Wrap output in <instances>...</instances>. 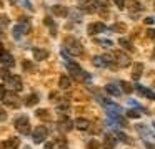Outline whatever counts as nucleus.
Returning <instances> with one entry per match:
<instances>
[{"instance_id":"4d7b16f0","label":"nucleus","mask_w":155,"mask_h":149,"mask_svg":"<svg viewBox=\"0 0 155 149\" xmlns=\"http://www.w3.org/2000/svg\"><path fill=\"white\" fill-rule=\"evenodd\" d=\"M153 86H155V81H153Z\"/></svg>"},{"instance_id":"c9c22d12","label":"nucleus","mask_w":155,"mask_h":149,"mask_svg":"<svg viewBox=\"0 0 155 149\" xmlns=\"http://www.w3.org/2000/svg\"><path fill=\"white\" fill-rule=\"evenodd\" d=\"M8 76H10V71H8L7 68H2V71H0V78L4 79V81H7Z\"/></svg>"},{"instance_id":"f8f14e48","label":"nucleus","mask_w":155,"mask_h":149,"mask_svg":"<svg viewBox=\"0 0 155 149\" xmlns=\"http://www.w3.org/2000/svg\"><path fill=\"white\" fill-rule=\"evenodd\" d=\"M18 144H20V139L18 138H8L0 142V149H17Z\"/></svg>"},{"instance_id":"09e8293b","label":"nucleus","mask_w":155,"mask_h":149,"mask_svg":"<svg viewBox=\"0 0 155 149\" xmlns=\"http://www.w3.org/2000/svg\"><path fill=\"white\" fill-rule=\"evenodd\" d=\"M0 35H4V32H2V26H0Z\"/></svg>"},{"instance_id":"0eeeda50","label":"nucleus","mask_w":155,"mask_h":149,"mask_svg":"<svg viewBox=\"0 0 155 149\" xmlns=\"http://www.w3.org/2000/svg\"><path fill=\"white\" fill-rule=\"evenodd\" d=\"M5 83H7V86H10L14 91H20V89L24 88L22 76H18V75H10V76H8V79H7Z\"/></svg>"},{"instance_id":"a19ab883","label":"nucleus","mask_w":155,"mask_h":149,"mask_svg":"<svg viewBox=\"0 0 155 149\" xmlns=\"http://www.w3.org/2000/svg\"><path fill=\"white\" fill-rule=\"evenodd\" d=\"M0 119H2V121H5V119H7V113H5V109L2 108V106H0Z\"/></svg>"},{"instance_id":"5701e85b","label":"nucleus","mask_w":155,"mask_h":149,"mask_svg":"<svg viewBox=\"0 0 155 149\" xmlns=\"http://www.w3.org/2000/svg\"><path fill=\"white\" fill-rule=\"evenodd\" d=\"M38 101H40V99H38V95H35V93H32V95H28L27 98H25V106H28V108H32V106H35Z\"/></svg>"},{"instance_id":"4c0bfd02","label":"nucleus","mask_w":155,"mask_h":149,"mask_svg":"<svg viewBox=\"0 0 155 149\" xmlns=\"http://www.w3.org/2000/svg\"><path fill=\"white\" fill-rule=\"evenodd\" d=\"M58 147H60V149H67V141H65L64 138L58 139Z\"/></svg>"},{"instance_id":"f257e3e1","label":"nucleus","mask_w":155,"mask_h":149,"mask_svg":"<svg viewBox=\"0 0 155 149\" xmlns=\"http://www.w3.org/2000/svg\"><path fill=\"white\" fill-rule=\"evenodd\" d=\"M64 46H65V50H67L70 55H74V56L84 55V46H82V43L78 42L75 36H67L65 42H64Z\"/></svg>"},{"instance_id":"603ef678","label":"nucleus","mask_w":155,"mask_h":149,"mask_svg":"<svg viewBox=\"0 0 155 149\" xmlns=\"http://www.w3.org/2000/svg\"><path fill=\"white\" fill-rule=\"evenodd\" d=\"M0 50H2V43H0Z\"/></svg>"},{"instance_id":"7c9ffc66","label":"nucleus","mask_w":155,"mask_h":149,"mask_svg":"<svg viewBox=\"0 0 155 149\" xmlns=\"http://www.w3.org/2000/svg\"><path fill=\"white\" fill-rule=\"evenodd\" d=\"M92 63H94L97 68H105V66H107V63H105V60L102 58V56H94V58H92Z\"/></svg>"},{"instance_id":"4be33fe9","label":"nucleus","mask_w":155,"mask_h":149,"mask_svg":"<svg viewBox=\"0 0 155 149\" xmlns=\"http://www.w3.org/2000/svg\"><path fill=\"white\" fill-rule=\"evenodd\" d=\"M105 91H107L108 95H112V96H120L122 95L120 88H118V86H115V85H112V83H108V85L105 86Z\"/></svg>"},{"instance_id":"a211bd4d","label":"nucleus","mask_w":155,"mask_h":149,"mask_svg":"<svg viewBox=\"0 0 155 149\" xmlns=\"http://www.w3.org/2000/svg\"><path fill=\"white\" fill-rule=\"evenodd\" d=\"M0 61L4 63L5 66H8V68H12V66L15 65V61H14V56H12L10 53H2V55H0Z\"/></svg>"},{"instance_id":"f3484780","label":"nucleus","mask_w":155,"mask_h":149,"mask_svg":"<svg viewBox=\"0 0 155 149\" xmlns=\"http://www.w3.org/2000/svg\"><path fill=\"white\" fill-rule=\"evenodd\" d=\"M74 126L77 129H80V131H85V129H88L90 123H88V119H85V118H77L74 121Z\"/></svg>"},{"instance_id":"2eb2a0df","label":"nucleus","mask_w":155,"mask_h":149,"mask_svg":"<svg viewBox=\"0 0 155 149\" xmlns=\"http://www.w3.org/2000/svg\"><path fill=\"white\" fill-rule=\"evenodd\" d=\"M95 5H97V8H100V15L107 17V12L108 8H110V2L108 0H94Z\"/></svg>"},{"instance_id":"a18cd8bd","label":"nucleus","mask_w":155,"mask_h":149,"mask_svg":"<svg viewBox=\"0 0 155 149\" xmlns=\"http://www.w3.org/2000/svg\"><path fill=\"white\" fill-rule=\"evenodd\" d=\"M143 22L147 23V25H152V23H155V18H153V17H147V18H145Z\"/></svg>"},{"instance_id":"c85d7f7f","label":"nucleus","mask_w":155,"mask_h":149,"mask_svg":"<svg viewBox=\"0 0 155 149\" xmlns=\"http://www.w3.org/2000/svg\"><path fill=\"white\" fill-rule=\"evenodd\" d=\"M115 138H118L122 142H125V144H132V139L128 138L125 132H122V131H115Z\"/></svg>"},{"instance_id":"9b49d317","label":"nucleus","mask_w":155,"mask_h":149,"mask_svg":"<svg viewBox=\"0 0 155 149\" xmlns=\"http://www.w3.org/2000/svg\"><path fill=\"white\" fill-rule=\"evenodd\" d=\"M105 23H102V22H94V23H90V25L87 26V33L90 36H94V35H97V33H102V32H105Z\"/></svg>"},{"instance_id":"20e7f679","label":"nucleus","mask_w":155,"mask_h":149,"mask_svg":"<svg viewBox=\"0 0 155 149\" xmlns=\"http://www.w3.org/2000/svg\"><path fill=\"white\" fill-rule=\"evenodd\" d=\"M112 58H114L115 68H127V66L132 63L130 58H128V55H125L124 51H114L112 53Z\"/></svg>"},{"instance_id":"e433bc0d","label":"nucleus","mask_w":155,"mask_h":149,"mask_svg":"<svg viewBox=\"0 0 155 149\" xmlns=\"http://www.w3.org/2000/svg\"><path fill=\"white\" fill-rule=\"evenodd\" d=\"M137 131L140 132V134H145V136H148V131H147V128H145L143 124H137Z\"/></svg>"},{"instance_id":"bb28decb","label":"nucleus","mask_w":155,"mask_h":149,"mask_svg":"<svg viewBox=\"0 0 155 149\" xmlns=\"http://www.w3.org/2000/svg\"><path fill=\"white\" fill-rule=\"evenodd\" d=\"M58 85H60L62 89H68V88L72 86L70 78H68V76H60V79H58Z\"/></svg>"},{"instance_id":"6e6552de","label":"nucleus","mask_w":155,"mask_h":149,"mask_svg":"<svg viewBox=\"0 0 155 149\" xmlns=\"http://www.w3.org/2000/svg\"><path fill=\"white\" fill-rule=\"evenodd\" d=\"M78 8L84 13H95L98 10L94 0H80V2H78Z\"/></svg>"},{"instance_id":"423d86ee","label":"nucleus","mask_w":155,"mask_h":149,"mask_svg":"<svg viewBox=\"0 0 155 149\" xmlns=\"http://www.w3.org/2000/svg\"><path fill=\"white\" fill-rule=\"evenodd\" d=\"M2 101H4L7 106H10V108H18V106H20V98L17 96V93H15V91L5 93V96H4Z\"/></svg>"},{"instance_id":"c03bdc74","label":"nucleus","mask_w":155,"mask_h":149,"mask_svg":"<svg viewBox=\"0 0 155 149\" xmlns=\"http://www.w3.org/2000/svg\"><path fill=\"white\" fill-rule=\"evenodd\" d=\"M147 36H148V38H155V30L153 28H148L147 30Z\"/></svg>"},{"instance_id":"6e6d98bb","label":"nucleus","mask_w":155,"mask_h":149,"mask_svg":"<svg viewBox=\"0 0 155 149\" xmlns=\"http://www.w3.org/2000/svg\"><path fill=\"white\" fill-rule=\"evenodd\" d=\"M153 8H155V3H153Z\"/></svg>"},{"instance_id":"6ab92c4d","label":"nucleus","mask_w":155,"mask_h":149,"mask_svg":"<svg viewBox=\"0 0 155 149\" xmlns=\"http://www.w3.org/2000/svg\"><path fill=\"white\" fill-rule=\"evenodd\" d=\"M52 12L57 17H67L68 15V8L67 7H62V5H54L52 7Z\"/></svg>"},{"instance_id":"39448f33","label":"nucleus","mask_w":155,"mask_h":149,"mask_svg":"<svg viewBox=\"0 0 155 149\" xmlns=\"http://www.w3.org/2000/svg\"><path fill=\"white\" fill-rule=\"evenodd\" d=\"M28 32H30V23H28L27 18H20V23L14 26V36L17 40L22 38V35H25Z\"/></svg>"},{"instance_id":"c756f323","label":"nucleus","mask_w":155,"mask_h":149,"mask_svg":"<svg viewBox=\"0 0 155 149\" xmlns=\"http://www.w3.org/2000/svg\"><path fill=\"white\" fill-rule=\"evenodd\" d=\"M118 85L122 86V89L120 91H124V93H127V95H130L132 91H134V85H130L128 81H120Z\"/></svg>"},{"instance_id":"f03ea898","label":"nucleus","mask_w":155,"mask_h":149,"mask_svg":"<svg viewBox=\"0 0 155 149\" xmlns=\"http://www.w3.org/2000/svg\"><path fill=\"white\" fill-rule=\"evenodd\" d=\"M67 70H68V73H70L72 78H75L77 81H85V79H90V75H88V73H85L84 70L77 65V63L70 61V60L67 61Z\"/></svg>"},{"instance_id":"4468645a","label":"nucleus","mask_w":155,"mask_h":149,"mask_svg":"<svg viewBox=\"0 0 155 149\" xmlns=\"http://www.w3.org/2000/svg\"><path fill=\"white\" fill-rule=\"evenodd\" d=\"M115 144H117V141H115V138L112 134H105L104 136V142L100 144V147L104 149H114Z\"/></svg>"},{"instance_id":"f704fd0d","label":"nucleus","mask_w":155,"mask_h":149,"mask_svg":"<svg viewBox=\"0 0 155 149\" xmlns=\"http://www.w3.org/2000/svg\"><path fill=\"white\" fill-rule=\"evenodd\" d=\"M88 149H100V142L97 141V139H92V141H88Z\"/></svg>"},{"instance_id":"8fccbe9b","label":"nucleus","mask_w":155,"mask_h":149,"mask_svg":"<svg viewBox=\"0 0 155 149\" xmlns=\"http://www.w3.org/2000/svg\"><path fill=\"white\" fill-rule=\"evenodd\" d=\"M10 2H12V3H15V2H17V0H10Z\"/></svg>"},{"instance_id":"2f4dec72","label":"nucleus","mask_w":155,"mask_h":149,"mask_svg":"<svg viewBox=\"0 0 155 149\" xmlns=\"http://www.w3.org/2000/svg\"><path fill=\"white\" fill-rule=\"evenodd\" d=\"M140 111H142V108L140 109H128L127 116H128V118H132V119H137V118H140Z\"/></svg>"},{"instance_id":"864d4df0","label":"nucleus","mask_w":155,"mask_h":149,"mask_svg":"<svg viewBox=\"0 0 155 149\" xmlns=\"http://www.w3.org/2000/svg\"><path fill=\"white\" fill-rule=\"evenodd\" d=\"M153 129H155V123H153Z\"/></svg>"},{"instance_id":"9d476101","label":"nucleus","mask_w":155,"mask_h":149,"mask_svg":"<svg viewBox=\"0 0 155 149\" xmlns=\"http://www.w3.org/2000/svg\"><path fill=\"white\" fill-rule=\"evenodd\" d=\"M48 136V129L45 128V126H37L34 131V142H37V144H40L44 139H47Z\"/></svg>"},{"instance_id":"473e14b6","label":"nucleus","mask_w":155,"mask_h":149,"mask_svg":"<svg viewBox=\"0 0 155 149\" xmlns=\"http://www.w3.org/2000/svg\"><path fill=\"white\" fill-rule=\"evenodd\" d=\"M95 43H97V45H104V46H107V48L114 46V43H112L110 40H104V38H95Z\"/></svg>"},{"instance_id":"b1692460","label":"nucleus","mask_w":155,"mask_h":149,"mask_svg":"<svg viewBox=\"0 0 155 149\" xmlns=\"http://www.w3.org/2000/svg\"><path fill=\"white\" fill-rule=\"evenodd\" d=\"M44 23H45L47 26H50V32H52L50 35H52V36H57V26H55L54 20H52L50 17H45V18H44Z\"/></svg>"},{"instance_id":"412c9836","label":"nucleus","mask_w":155,"mask_h":149,"mask_svg":"<svg viewBox=\"0 0 155 149\" xmlns=\"http://www.w3.org/2000/svg\"><path fill=\"white\" fill-rule=\"evenodd\" d=\"M128 12H132V13H135V12H142L143 10V7L140 5V3L137 2V0H128Z\"/></svg>"},{"instance_id":"393cba45","label":"nucleus","mask_w":155,"mask_h":149,"mask_svg":"<svg viewBox=\"0 0 155 149\" xmlns=\"http://www.w3.org/2000/svg\"><path fill=\"white\" fill-rule=\"evenodd\" d=\"M118 45H122V48L128 50V51H132V53L135 51V48H134V45H132V42H130V40H127V38H120V40H118Z\"/></svg>"},{"instance_id":"ddd939ff","label":"nucleus","mask_w":155,"mask_h":149,"mask_svg":"<svg viewBox=\"0 0 155 149\" xmlns=\"http://www.w3.org/2000/svg\"><path fill=\"white\" fill-rule=\"evenodd\" d=\"M134 89H137L138 95L145 96V98H148V99H155V93H153V91H150L148 88H143L142 85H134Z\"/></svg>"},{"instance_id":"3c124183","label":"nucleus","mask_w":155,"mask_h":149,"mask_svg":"<svg viewBox=\"0 0 155 149\" xmlns=\"http://www.w3.org/2000/svg\"><path fill=\"white\" fill-rule=\"evenodd\" d=\"M25 149H32V147H28V146H27V147H25Z\"/></svg>"},{"instance_id":"7ed1b4c3","label":"nucleus","mask_w":155,"mask_h":149,"mask_svg":"<svg viewBox=\"0 0 155 149\" xmlns=\"http://www.w3.org/2000/svg\"><path fill=\"white\" fill-rule=\"evenodd\" d=\"M14 126L20 134H24V136L30 134V121H28L27 116H18L14 121Z\"/></svg>"},{"instance_id":"1a4fd4ad","label":"nucleus","mask_w":155,"mask_h":149,"mask_svg":"<svg viewBox=\"0 0 155 149\" xmlns=\"http://www.w3.org/2000/svg\"><path fill=\"white\" fill-rule=\"evenodd\" d=\"M72 128H74V121H72L70 118H67L65 114H60V119H58V129H60L62 132H68V131H72Z\"/></svg>"},{"instance_id":"72a5a7b5","label":"nucleus","mask_w":155,"mask_h":149,"mask_svg":"<svg viewBox=\"0 0 155 149\" xmlns=\"http://www.w3.org/2000/svg\"><path fill=\"white\" fill-rule=\"evenodd\" d=\"M112 30H114V32H118V33H125L127 26H125L124 23H115V25L112 26Z\"/></svg>"},{"instance_id":"58836bf2","label":"nucleus","mask_w":155,"mask_h":149,"mask_svg":"<svg viewBox=\"0 0 155 149\" xmlns=\"http://www.w3.org/2000/svg\"><path fill=\"white\" fill-rule=\"evenodd\" d=\"M0 22L4 23V25H8V22H10V20H8L7 15H4V13H2V15H0Z\"/></svg>"},{"instance_id":"79ce46f5","label":"nucleus","mask_w":155,"mask_h":149,"mask_svg":"<svg viewBox=\"0 0 155 149\" xmlns=\"http://www.w3.org/2000/svg\"><path fill=\"white\" fill-rule=\"evenodd\" d=\"M24 68H25V70H28V71H30V70H34V65H32L30 61H27V60H25V61H24Z\"/></svg>"},{"instance_id":"5fc2aeb1","label":"nucleus","mask_w":155,"mask_h":149,"mask_svg":"<svg viewBox=\"0 0 155 149\" xmlns=\"http://www.w3.org/2000/svg\"><path fill=\"white\" fill-rule=\"evenodd\" d=\"M0 55H2V50H0Z\"/></svg>"},{"instance_id":"ea45409f","label":"nucleus","mask_w":155,"mask_h":149,"mask_svg":"<svg viewBox=\"0 0 155 149\" xmlns=\"http://www.w3.org/2000/svg\"><path fill=\"white\" fill-rule=\"evenodd\" d=\"M114 2H115V5H117L118 8H124V7H125V2H127V0H114Z\"/></svg>"},{"instance_id":"a878e982","label":"nucleus","mask_w":155,"mask_h":149,"mask_svg":"<svg viewBox=\"0 0 155 149\" xmlns=\"http://www.w3.org/2000/svg\"><path fill=\"white\" fill-rule=\"evenodd\" d=\"M37 118L44 119V121H50L52 114H50V111H48V109H38V111H37Z\"/></svg>"},{"instance_id":"cd10ccee","label":"nucleus","mask_w":155,"mask_h":149,"mask_svg":"<svg viewBox=\"0 0 155 149\" xmlns=\"http://www.w3.org/2000/svg\"><path fill=\"white\" fill-rule=\"evenodd\" d=\"M68 109H70V103H68L67 99H64L62 103H58V104H57V111L60 113V114H62V113H67Z\"/></svg>"},{"instance_id":"de8ad7c7","label":"nucleus","mask_w":155,"mask_h":149,"mask_svg":"<svg viewBox=\"0 0 155 149\" xmlns=\"http://www.w3.org/2000/svg\"><path fill=\"white\" fill-rule=\"evenodd\" d=\"M147 149H155V144H148L147 142Z\"/></svg>"},{"instance_id":"37998d69","label":"nucleus","mask_w":155,"mask_h":149,"mask_svg":"<svg viewBox=\"0 0 155 149\" xmlns=\"http://www.w3.org/2000/svg\"><path fill=\"white\" fill-rule=\"evenodd\" d=\"M5 86L4 85H0V101H2V99H4V96H5Z\"/></svg>"},{"instance_id":"49530a36","label":"nucleus","mask_w":155,"mask_h":149,"mask_svg":"<svg viewBox=\"0 0 155 149\" xmlns=\"http://www.w3.org/2000/svg\"><path fill=\"white\" fill-rule=\"evenodd\" d=\"M45 149H54V142H45Z\"/></svg>"},{"instance_id":"aec40b11","label":"nucleus","mask_w":155,"mask_h":149,"mask_svg":"<svg viewBox=\"0 0 155 149\" xmlns=\"http://www.w3.org/2000/svg\"><path fill=\"white\" fill-rule=\"evenodd\" d=\"M142 71H143V65H142V63H135L134 68H132V78H134V79H140Z\"/></svg>"},{"instance_id":"dca6fc26","label":"nucleus","mask_w":155,"mask_h":149,"mask_svg":"<svg viewBox=\"0 0 155 149\" xmlns=\"http://www.w3.org/2000/svg\"><path fill=\"white\" fill-rule=\"evenodd\" d=\"M32 53H34V58L37 61H42V60L48 58V50H45V48H34Z\"/></svg>"}]
</instances>
